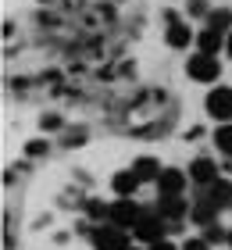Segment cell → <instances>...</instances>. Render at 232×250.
<instances>
[{
  "instance_id": "7c38bea8",
  "label": "cell",
  "mask_w": 232,
  "mask_h": 250,
  "mask_svg": "<svg viewBox=\"0 0 232 250\" xmlns=\"http://www.w3.org/2000/svg\"><path fill=\"white\" fill-rule=\"evenodd\" d=\"M111 189L118 193V197H132V193L139 189V179H136V172L132 168H125V172H118L111 179Z\"/></svg>"
},
{
  "instance_id": "52a82bcc",
  "label": "cell",
  "mask_w": 232,
  "mask_h": 250,
  "mask_svg": "<svg viewBox=\"0 0 232 250\" xmlns=\"http://www.w3.org/2000/svg\"><path fill=\"white\" fill-rule=\"evenodd\" d=\"M207 115L218 118V122H229L232 118V89L229 86H218L207 93Z\"/></svg>"
},
{
  "instance_id": "ac0fdd59",
  "label": "cell",
  "mask_w": 232,
  "mask_h": 250,
  "mask_svg": "<svg viewBox=\"0 0 232 250\" xmlns=\"http://www.w3.org/2000/svg\"><path fill=\"white\" fill-rule=\"evenodd\" d=\"M182 250H211V243L204 240V236H193V240H186Z\"/></svg>"
},
{
  "instance_id": "9c48e42d",
  "label": "cell",
  "mask_w": 232,
  "mask_h": 250,
  "mask_svg": "<svg viewBox=\"0 0 232 250\" xmlns=\"http://www.w3.org/2000/svg\"><path fill=\"white\" fill-rule=\"evenodd\" d=\"M218 179V165L211 161V157H196V161L190 165V183H196V186H211Z\"/></svg>"
},
{
  "instance_id": "4fadbf2b",
  "label": "cell",
  "mask_w": 232,
  "mask_h": 250,
  "mask_svg": "<svg viewBox=\"0 0 232 250\" xmlns=\"http://www.w3.org/2000/svg\"><path fill=\"white\" fill-rule=\"evenodd\" d=\"M168 47H190L193 43V32H190V25H182V21H175V15H168Z\"/></svg>"
},
{
  "instance_id": "ba28073f",
  "label": "cell",
  "mask_w": 232,
  "mask_h": 250,
  "mask_svg": "<svg viewBox=\"0 0 232 250\" xmlns=\"http://www.w3.org/2000/svg\"><path fill=\"white\" fill-rule=\"evenodd\" d=\"M200 197H207L218 211H225V208H232V183H229V179H214L211 186L200 189Z\"/></svg>"
},
{
  "instance_id": "ffe728a7",
  "label": "cell",
  "mask_w": 232,
  "mask_h": 250,
  "mask_svg": "<svg viewBox=\"0 0 232 250\" xmlns=\"http://www.w3.org/2000/svg\"><path fill=\"white\" fill-rule=\"evenodd\" d=\"M225 50H229V54H232V32H229V43H225Z\"/></svg>"
},
{
  "instance_id": "6da1fadb",
  "label": "cell",
  "mask_w": 232,
  "mask_h": 250,
  "mask_svg": "<svg viewBox=\"0 0 232 250\" xmlns=\"http://www.w3.org/2000/svg\"><path fill=\"white\" fill-rule=\"evenodd\" d=\"M165 229H168V222L161 218L157 211H143L139 214V222L132 225V240H139V243H157V240H165Z\"/></svg>"
},
{
  "instance_id": "8992f818",
  "label": "cell",
  "mask_w": 232,
  "mask_h": 250,
  "mask_svg": "<svg viewBox=\"0 0 232 250\" xmlns=\"http://www.w3.org/2000/svg\"><path fill=\"white\" fill-rule=\"evenodd\" d=\"M186 183H190V175H186L182 168H165L154 186H157V197H182Z\"/></svg>"
},
{
  "instance_id": "7a4b0ae2",
  "label": "cell",
  "mask_w": 232,
  "mask_h": 250,
  "mask_svg": "<svg viewBox=\"0 0 232 250\" xmlns=\"http://www.w3.org/2000/svg\"><path fill=\"white\" fill-rule=\"evenodd\" d=\"M89 240L97 250H129V236H125V229H118V225H97V229L89 232Z\"/></svg>"
},
{
  "instance_id": "44dd1931",
  "label": "cell",
  "mask_w": 232,
  "mask_h": 250,
  "mask_svg": "<svg viewBox=\"0 0 232 250\" xmlns=\"http://www.w3.org/2000/svg\"><path fill=\"white\" fill-rule=\"evenodd\" d=\"M225 243H229V247H232V229H229V240H225Z\"/></svg>"
},
{
  "instance_id": "277c9868",
  "label": "cell",
  "mask_w": 232,
  "mask_h": 250,
  "mask_svg": "<svg viewBox=\"0 0 232 250\" xmlns=\"http://www.w3.org/2000/svg\"><path fill=\"white\" fill-rule=\"evenodd\" d=\"M186 72H190L196 83H214V79L222 75V64H218L214 54H193L190 64H186Z\"/></svg>"
},
{
  "instance_id": "2e32d148",
  "label": "cell",
  "mask_w": 232,
  "mask_h": 250,
  "mask_svg": "<svg viewBox=\"0 0 232 250\" xmlns=\"http://www.w3.org/2000/svg\"><path fill=\"white\" fill-rule=\"evenodd\" d=\"M214 143H218V150H222L225 157H232V125H218Z\"/></svg>"
},
{
  "instance_id": "3957f363",
  "label": "cell",
  "mask_w": 232,
  "mask_h": 250,
  "mask_svg": "<svg viewBox=\"0 0 232 250\" xmlns=\"http://www.w3.org/2000/svg\"><path fill=\"white\" fill-rule=\"evenodd\" d=\"M139 214H143V211L136 208V200H132V197H118V200H114L111 208H107V222H111V225H118V229H132V225L139 222Z\"/></svg>"
},
{
  "instance_id": "9a60e30c",
  "label": "cell",
  "mask_w": 232,
  "mask_h": 250,
  "mask_svg": "<svg viewBox=\"0 0 232 250\" xmlns=\"http://www.w3.org/2000/svg\"><path fill=\"white\" fill-rule=\"evenodd\" d=\"M229 25H232V11L218 7V11H211V15H207V29H218V32H225Z\"/></svg>"
},
{
  "instance_id": "30bf717a",
  "label": "cell",
  "mask_w": 232,
  "mask_h": 250,
  "mask_svg": "<svg viewBox=\"0 0 232 250\" xmlns=\"http://www.w3.org/2000/svg\"><path fill=\"white\" fill-rule=\"evenodd\" d=\"M190 218L196 222V225H211V222H218V208L207 197H196L193 204H190Z\"/></svg>"
},
{
  "instance_id": "8fae6325",
  "label": "cell",
  "mask_w": 232,
  "mask_h": 250,
  "mask_svg": "<svg viewBox=\"0 0 232 250\" xmlns=\"http://www.w3.org/2000/svg\"><path fill=\"white\" fill-rule=\"evenodd\" d=\"M132 172H136L139 183H157L165 168H161V165L154 161V157H136V161H132Z\"/></svg>"
},
{
  "instance_id": "d6986e66",
  "label": "cell",
  "mask_w": 232,
  "mask_h": 250,
  "mask_svg": "<svg viewBox=\"0 0 232 250\" xmlns=\"http://www.w3.org/2000/svg\"><path fill=\"white\" fill-rule=\"evenodd\" d=\"M147 250H182V247H175V243H168V240H157V243H150Z\"/></svg>"
},
{
  "instance_id": "5b68a950",
  "label": "cell",
  "mask_w": 232,
  "mask_h": 250,
  "mask_svg": "<svg viewBox=\"0 0 232 250\" xmlns=\"http://www.w3.org/2000/svg\"><path fill=\"white\" fill-rule=\"evenodd\" d=\"M154 211L168 222V229H175L186 214H190V204H186V197H157V208Z\"/></svg>"
},
{
  "instance_id": "5bb4252c",
  "label": "cell",
  "mask_w": 232,
  "mask_h": 250,
  "mask_svg": "<svg viewBox=\"0 0 232 250\" xmlns=\"http://www.w3.org/2000/svg\"><path fill=\"white\" fill-rule=\"evenodd\" d=\"M196 43H200V54H214V58H218V50H222L229 40H225L218 29H204L200 36H196Z\"/></svg>"
},
{
  "instance_id": "e0dca14e",
  "label": "cell",
  "mask_w": 232,
  "mask_h": 250,
  "mask_svg": "<svg viewBox=\"0 0 232 250\" xmlns=\"http://www.w3.org/2000/svg\"><path fill=\"white\" fill-rule=\"evenodd\" d=\"M204 240H207V243H225L229 232H225L218 222H211V225H204Z\"/></svg>"
}]
</instances>
